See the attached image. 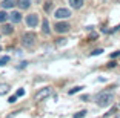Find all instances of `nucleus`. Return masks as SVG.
I'll list each match as a JSON object with an SVG mask.
<instances>
[{"label": "nucleus", "instance_id": "25", "mask_svg": "<svg viewBox=\"0 0 120 118\" xmlns=\"http://www.w3.org/2000/svg\"><path fill=\"white\" fill-rule=\"evenodd\" d=\"M26 64H28V63H26V61H22V63H20V68H25Z\"/></svg>", "mask_w": 120, "mask_h": 118}, {"label": "nucleus", "instance_id": "14", "mask_svg": "<svg viewBox=\"0 0 120 118\" xmlns=\"http://www.w3.org/2000/svg\"><path fill=\"white\" fill-rule=\"evenodd\" d=\"M8 18H9V15H8L5 11H0V23H5Z\"/></svg>", "mask_w": 120, "mask_h": 118}, {"label": "nucleus", "instance_id": "13", "mask_svg": "<svg viewBox=\"0 0 120 118\" xmlns=\"http://www.w3.org/2000/svg\"><path fill=\"white\" fill-rule=\"evenodd\" d=\"M8 90H9V84H6V83L0 84V95H5Z\"/></svg>", "mask_w": 120, "mask_h": 118}, {"label": "nucleus", "instance_id": "27", "mask_svg": "<svg viewBox=\"0 0 120 118\" xmlns=\"http://www.w3.org/2000/svg\"><path fill=\"white\" fill-rule=\"evenodd\" d=\"M0 51H2V46H0Z\"/></svg>", "mask_w": 120, "mask_h": 118}, {"label": "nucleus", "instance_id": "5", "mask_svg": "<svg viewBox=\"0 0 120 118\" xmlns=\"http://www.w3.org/2000/svg\"><path fill=\"white\" fill-rule=\"evenodd\" d=\"M26 25H28L29 28H35L37 25H39V15L37 14H29L26 17Z\"/></svg>", "mask_w": 120, "mask_h": 118}, {"label": "nucleus", "instance_id": "10", "mask_svg": "<svg viewBox=\"0 0 120 118\" xmlns=\"http://www.w3.org/2000/svg\"><path fill=\"white\" fill-rule=\"evenodd\" d=\"M19 8L20 9H28L29 6H31V0H19Z\"/></svg>", "mask_w": 120, "mask_h": 118}, {"label": "nucleus", "instance_id": "24", "mask_svg": "<svg viewBox=\"0 0 120 118\" xmlns=\"http://www.w3.org/2000/svg\"><path fill=\"white\" fill-rule=\"evenodd\" d=\"M116 64H117L116 61H109V63H108V66H109V68H114V66H116Z\"/></svg>", "mask_w": 120, "mask_h": 118}, {"label": "nucleus", "instance_id": "3", "mask_svg": "<svg viewBox=\"0 0 120 118\" xmlns=\"http://www.w3.org/2000/svg\"><path fill=\"white\" fill-rule=\"evenodd\" d=\"M71 15V11L68 9V8H59V9H56V12H54V17L56 18H68Z\"/></svg>", "mask_w": 120, "mask_h": 118}, {"label": "nucleus", "instance_id": "4", "mask_svg": "<svg viewBox=\"0 0 120 118\" xmlns=\"http://www.w3.org/2000/svg\"><path fill=\"white\" fill-rule=\"evenodd\" d=\"M51 92H52V89H51V87H43V89H40L39 92L35 94V100H37V101H40V100H43V98L49 97V95H51Z\"/></svg>", "mask_w": 120, "mask_h": 118}, {"label": "nucleus", "instance_id": "28", "mask_svg": "<svg viewBox=\"0 0 120 118\" xmlns=\"http://www.w3.org/2000/svg\"><path fill=\"white\" fill-rule=\"evenodd\" d=\"M119 106H120V103H119Z\"/></svg>", "mask_w": 120, "mask_h": 118}, {"label": "nucleus", "instance_id": "2", "mask_svg": "<svg viewBox=\"0 0 120 118\" xmlns=\"http://www.w3.org/2000/svg\"><path fill=\"white\" fill-rule=\"evenodd\" d=\"M22 43H23V46H26V48H32V46L35 45V35L32 34V32H26V34L22 37Z\"/></svg>", "mask_w": 120, "mask_h": 118}, {"label": "nucleus", "instance_id": "17", "mask_svg": "<svg viewBox=\"0 0 120 118\" xmlns=\"http://www.w3.org/2000/svg\"><path fill=\"white\" fill-rule=\"evenodd\" d=\"M86 115V111H80V112H77V114L74 115V118H83Z\"/></svg>", "mask_w": 120, "mask_h": 118}, {"label": "nucleus", "instance_id": "19", "mask_svg": "<svg viewBox=\"0 0 120 118\" xmlns=\"http://www.w3.org/2000/svg\"><path fill=\"white\" fill-rule=\"evenodd\" d=\"M15 95H17V98H19V97H23V95H25V89H19Z\"/></svg>", "mask_w": 120, "mask_h": 118}, {"label": "nucleus", "instance_id": "11", "mask_svg": "<svg viewBox=\"0 0 120 118\" xmlns=\"http://www.w3.org/2000/svg\"><path fill=\"white\" fill-rule=\"evenodd\" d=\"M42 31H43V34H49V32H51L49 23H48V20H46V18H43V21H42Z\"/></svg>", "mask_w": 120, "mask_h": 118}, {"label": "nucleus", "instance_id": "9", "mask_svg": "<svg viewBox=\"0 0 120 118\" xmlns=\"http://www.w3.org/2000/svg\"><path fill=\"white\" fill-rule=\"evenodd\" d=\"M15 5H17V2H15V0H3V2H2V6H3L5 9H9V8H14Z\"/></svg>", "mask_w": 120, "mask_h": 118}, {"label": "nucleus", "instance_id": "20", "mask_svg": "<svg viewBox=\"0 0 120 118\" xmlns=\"http://www.w3.org/2000/svg\"><path fill=\"white\" fill-rule=\"evenodd\" d=\"M8 101H9L11 104L15 103V101H17V95H12V97H9V98H8Z\"/></svg>", "mask_w": 120, "mask_h": 118}, {"label": "nucleus", "instance_id": "7", "mask_svg": "<svg viewBox=\"0 0 120 118\" xmlns=\"http://www.w3.org/2000/svg\"><path fill=\"white\" fill-rule=\"evenodd\" d=\"M9 18H11L12 23H20L22 21V14L19 12V11H12V12L9 14Z\"/></svg>", "mask_w": 120, "mask_h": 118}, {"label": "nucleus", "instance_id": "16", "mask_svg": "<svg viewBox=\"0 0 120 118\" xmlns=\"http://www.w3.org/2000/svg\"><path fill=\"white\" fill-rule=\"evenodd\" d=\"M80 89H83V87H82V86H75V87H72V89H69V92H68V94H69V95H74V94H77Z\"/></svg>", "mask_w": 120, "mask_h": 118}, {"label": "nucleus", "instance_id": "6", "mask_svg": "<svg viewBox=\"0 0 120 118\" xmlns=\"http://www.w3.org/2000/svg\"><path fill=\"white\" fill-rule=\"evenodd\" d=\"M56 32H59V34H65V32L69 31V25L65 23V21H59V23H56Z\"/></svg>", "mask_w": 120, "mask_h": 118}, {"label": "nucleus", "instance_id": "1", "mask_svg": "<svg viewBox=\"0 0 120 118\" xmlns=\"http://www.w3.org/2000/svg\"><path fill=\"white\" fill-rule=\"evenodd\" d=\"M112 101H114V94H112V92H109V90H106V92H100V94L95 97V103L99 104L100 107H106V106H109Z\"/></svg>", "mask_w": 120, "mask_h": 118}, {"label": "nucleus", "instance_id": "12", "mask_svg": "<svg viewBox=\"0 0 120 118\" xmlns=\"http://www.w3.org/2000/svg\"><path fill=\"white\" fill-rule=\"evenodd\" d=\"M2 32H3V34H12V26H11V25H3V26H2Z\"/></svg>", "mask_w": 120, "mask_h": 118}, {"label": "nucleus", "instance_id": "18", "mask_svg": "<svg viewBox=\"0 0 120 118\" xmlns=\"http://www.w3.org/2000/svg\"><path fill=\"white\" fill-rule=\"evenodd\" d=\"M102 52H103V49H94V51L91 52V55H100Z\"/></svg>", "mask_w": 120, "mask_h": 118}, {"label": "nucleus", "instance_id": "22", "mask_svg": "<svg viewBox=\"0 0 120 118\" xmlns=\"http://www.w3.org/2000/svg\"><path fill=\"white\" fill-rule=\"evenodd\" d=\"M51 8H52V5H51V2H48V3L45 5V9L46 11H51Z\"/></svg>", "mask_w": 120, "mask_h": 118}, {"label": "nucleus", "instance_id": "15", "mask_svg": "<svg viewBox=\"0 0 120 118\" xmlns=\"http://www.w3.org/2000/svg\"><path fill=\"white\" fill-rule=\"evenodd\" d=\"M6 63H9V57L5 55V57H0V66H5Z\"/></svg>", "mask_w": 120, "mask_h": 118}, {"label": "nucleus", "instance_id": "23", "mask_svg": "<svg viewBox=\"0 0 120 118\" xmlns=\"http://www.w3.org/2000/svg\"><path fill=\"white\" fill-rule=\"evenodd\" d=\"M66 43V38H60L59 40V45H65Z\"/></svg>", "mask_w": 120, "mask_h": 118}, {"label": "nucleus", "instance_id": "8", "mask_svg": "<svg viewBox=\"0 0 120 118\" xmlns=\"http://www.w3.org/2000/svg\"><path fill=\"white\" fill-rule=\"evenodd\" d=\"M68 3H69L71 8H74V9H80L85 2H83V0H68Z\"/></svg>", "mask_w": 120, "mask_h": 118}, {"label": "nucleus", "instance_id": "21", "mask_svg": "<svg viewBox=\"0 0 120 118\" xmlns=\"http://www.w3.org/2000/svg\"><path fill=\"white\" fill-rule=\"evenodd\" d=\"M117 57H120V51H116L111 54V58H117Z\"/></svg>", "mask_w": 120, "mask_h": 118}, {"label": "nucleus", "instance_id": "26", "mask_svg": "<svg viewBox=\"0 0 120 118\" xmlns=\"http://www.w3.org/2000/svg\"><path fill=\"white\" fill-rule=\"evenodd\" d=\"M82 100L86 101V100H89V97H88V95H83V97H82Z\"/></svg>", "mask_w": 120, "mask_h": 118}]
</instances>
